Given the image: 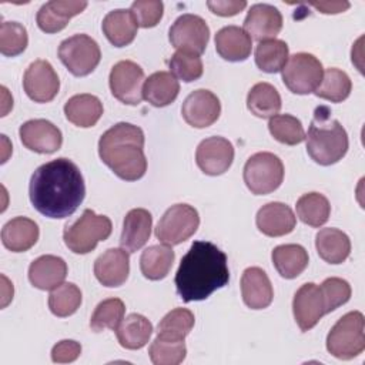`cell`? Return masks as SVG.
<instances>
[{
  "mask_svg": "<svg viewBox=\"0 0 365 365\" xmlns=\"http://www.w3.org/2000/svg\"><path fill=\"white\" fill-rule=\"evenodd\" d=\"M29 195L33 207L44 217L67 218L86 197L83 174L68 158L51 160L33 173Z\"/></svg>",
  "mask_w": 365,
  "mask_h": 365,
  "instance_id": "6da1fadb",
  "label": "cell"
},
{
  "mask_svg": "<svg viewBox=\"0 0 365 365\" xmlns=\"http://www.w3.org/2000/svg\"><path fill=\"white\" fill-rule=\"evenodd\" d=\"M230 281L227 255L210 241H194L175 272V289L184 302L207 299Z\"/></svg>",
  "mask_w": 365,
  "mask_h": 365,
  "instance_id": "7a4b0ae2",
  "label": "cell"
},
{
  "mask_svg": "<svg viewBox=\"0 0 365 365\" xmlns=\"http://www.w3.org/2000/svg\"><path fill=\"white\" fill-rule=\"evenodd\" d=\"M101 161L121 180L137 181L147 171L144 133L130 123H118L98 140Z\"/></svg>",
  "mask_w": 365,
  "mask_h": 365,
  "instance_id": "3957f363",
  "label": "cell"
},
{
  "mask_svg": "<svg viewBox=\"0 0 365 365\" xmlns=\"http://www.w3.org/2000/svg\"><path fill=\"white\" fill-rule=\"evenodd\" d=\"M329 114L328 107H317L308 134H305L307 151L319 165L338 163L346 154L349 145L345 128Z\"/></svg>",
  "mask_w": 365,
  "mask_h": 365,
  "instance_id": "277c9868",
  "label": "cell"
},
{
  "mask_svg": "<svg viewBox=\"0 0 365 365\" xmlns=\"http://www.w3.org/2000/svg\"><path fill=\"white\" fill-rule=\"evenodd\" d=\"M111 231L113 224L108 217L98 215L87 208L78 220L66 225L63 240L71 252L88 254L100 241L107 240L111 235Z\"/></svg>",
  "mask_w": 365,
  "mask_h": 365,
  "instance_id": "5b68a950",
  "label": "cell"
},
{
  "mask_svg": "<svg viewBox=\"0 0 365 365\" xmlns=\"http://www.w3.org/2000/svg\"><path fill=\"white\" fill-rule=\"evenodd\" d=\"M328 352L338 359H352L365 349V319L362 312L342 315L327 336Z\"/></svg>",
  "mask_w": 365,
  "mask_h": 365,
  "instance_id": "8992f818",
  "label": "cell"
},
{
  "mask_svg": "<svg viewBox=\"0 0 365 365\" xmlns=\"http://www.w3.org/2000/svg\"><path fill=\"white\" fill-rule=\"evenodd\" d=\"M244 182L255 195H265L275 191L284 180V164L272 153H255L244 165Z\"/></svg>",
  "mask_w": 365,
  "mask_h": 365,
  "instance_id": "52a82bcc",
  "label": "cell"
},
{
  "mask_svg": "<svg viewBox=\"0 0 365 365\" xmlns=\"http://www.w3.org/2000/svg\"><path fill=\"white\" fill-rule=\"evenodd\" d=\"M58 58L76 77L88 76L101 60V51L94 38L87 34H74L58 46Z\"/></svg>",
  "mask_w": 365,
  "mask_h": 365,
  "instance_id": "ba28073f",
  "label": "cell"
},
{
  "mask_svg": "<svg viewBox=\"0 0 365 365\" xmlns=\"http://www.w3.org/2000/svg\"><path fill=\"white\" fill-rule=\"evenodd\" d=\"M282 81L294 94H311L322 81L324 68L321 61L311 53H295L284 66Z\"/></svg>",
  "mask_w": 365,
  "mask_h": 365,
  "instance_id": "9c48e42d",
  "label": "cell"
},
{
  "mask_svg": "<svg viewBox=\"0 0 365 365\" xmlns=\"http://www.w3.org/2000/svg\"><path fill=\"white\" fill-rule=\"evenodd\" d=\"M200 225L198 211L188 204H174L160 218L155 237L165 245H178L192 237Z\"/></svg>",
  "mask_w": 365,
  "mask_h": 365,
  "instance_id": "30bf717a",
  "label": "cell"
},
{
  "mask_svg": "<svg viewBox=\"0 0 365 365\" xmlns=\"http://www.w3.org/2000/svg\"><path fill=\"white\" fill-rule=\"evenodd\" d=\"M108 84L111 94L118 101L128 106H138L143 100L144 70L131 60H121L113 66Z\"/></svg>",
  "mask_w": 365,
  "mask_h": 365,
  "instance_id": "8fae6325",
  "label": "cell"
},
{
  "mask_svg": "<svg viewBox=\"0 0 365 365\" xmlns=\"http://www.w3.org/2000/svg\"><path fill=\"white\" fill-rule=\"evenodd\" d=\"M168 38L171 46L177 50H188L201 54L205 51L210 40V27L202 17L185 13L173 23Z\"/></svg>",
  "mask_w": 365,
  "mask_h": 365,
  "instance_id": "7c38bea8",
  "label": "cell"
},
{
  "mask_svg": "<svg viewBox=\"0 0 365 365\" xmlns=\"http://www.w3.org/2000/svg\"><path fill=\"white\" fill-rule=\"evenodd\" d=\"M23 88L30 100L48 103L57 96L60 80L47 60H36L24 71Z\"/></svg>",
  "mask_w": 365,
  "mask_h": 365,
  "instance_id": "4fadbf2b",
  "label": "cell"
},
{
  "mask_svg": "<svg viewBox=\"0 0 365 365\" xmlns=\"http://www.w3.org/2000/svg\"><path fill=\"white\" fill-rule=\"evenodd\" d=\"M181 114L188 125L194 128H207L218 120L221 114V103L212 91L198 88L185 97L181 106Z\"/></svg>",
  "mask_w": 365,
  "mask_h": 365,
  "instance_id": "5bb4252c",
  "label": "cell"
},
{
  "mask_svg": "<svg viewBox=\"0 0 365 365\" xmlns=\"http://www.w3.org/2000/svg\"><path fill=\"white\" fill-rule=\"evenodd\" d=\"M234 161V145L224 137H208L202 140L195 151V163L207 175H221Z\"/></svg>",
  "mask_w": 365,
  "mask_h": 365,
  "instance_id": "9a60e30c",
  "label": "cell"
},
{
  "mask_svg": "<svg viewBox=\"0 0 365 365\" xmlns=\"http://www.w3.org/2000/svg\"><path fill=\"white\" fill-rule=\"evenodd\" d=\"M20 140L26 148L38 154H53L61 148L63 134L48 120H29L20 125Z\"/></svg>",
  "mask_w": 365,
  "mask_h": 365,
  "instance_id": "2e32d148",
  "label": "cell"
},
{
  "mask_svg": "<svg viewBox=\"0 0 365 365\" xmlns=\"http://www.w3.org/2000/svg\"><path fill=\"white\" fill-rule=\"evenodd\" d=\"M292 312L301 331H309L327 314L325 301L319 285L307 282L301 285L292 299Z\"/></svg>",
  "mask_w": 365,
  "mask_h": 365,
  "instance_id": "e0dca14e",
  "label": "cell"
},
{
  "mask_svg": "<svg viewBox=\"0 0 365 365\" xmlns=\"http://www.w3.org/2000/svg\"><path fill=\"white\" fill-rule=\"evenodd\" d=\"M282 29L281 11L267 3H257L251 6L244 20V30L251 40L265 41L272 40Z\"/></svg>",
  "mask_w": 365,
  "mask_h": 365,
  "instance_id": "ac0fdd59",
  "label": "cell"
},
{
  "mask_svg": "<svg viewBox=\"0 0 365 365\" xmlns=\"http://www.w3.org/2000/svg\"><path fill=\"white\" fill-rule=\"evenodd\" d=\"M130 274V255L124 248H110L94 262V275L108 288L123 285Z\"/></svg>",
  "mask_w": 365,
  "mask_h": 365,
  "instance_id": "d6986e66",
  "label": "cell"
},
{
  "mask_svg": "<svg viewBox=\"0 0 365 365\" xmlns=\"http://www.w3.org/2000/svg\"><path fill=\"white\" fill-rule=\"evenodd\" d=\"M86 7L87 1L51 0L38 9L36 21L41 31L53 34L66 29L70 19L84 11Z\"/></svg>",
  "mask_w": 365,
  "mask_h": 365,
  "instance_id": "ffe728a7",
  "label": "cell"
},
{
  "mask_svg": "<svg viewBox=\"0 0 365 365\" xmlns=\"http://www.w3.org/2000/svg\"><path fill=\"white\" fill-rule=\"evenodd\" d=\"M255 222L264 235L282 237L295 228L297 217L287 204L272 201L258 210Z\"/></svg>",
  "mask_w": 365,
  "mask_h": 365,
  "instance_id": "44dd1931",
  "label": "cell"
},
{
  "mask_svg": "<svg viewBox=\"0 0 365 365\" xmlns=\"http://www.w3.org/2000/svg\"><path fill=\"white\" fill-rule=\"evenodd\" d=\"M241 295L244 304L251 309H264L271 305L274 289L264 269L250 267L242 272Z\"/></svg>",
  "mask_w": 365,
  "mask_h": 365,
  "instance_id": "7402d4cb",
  "label": "cell"
},
{
  "mask_svg": "<svg viewBox=\"0 0 365 365\" xmlns=\"http://www.w3.org/2000/svg\"><path fill=\"white\" fill-rule=\"evenodd\" d=\"M153 217L145 208H133L127 212L123 222L120 245L128 252L143 248L150 240Z\"/></svg>",
  "mask_w": 365,
  "mask_h": 365,
  "instance_id": "603a6c76",
  "label": "cell"
},
{
  "mask_svg": "<svg viewBox=\"0 0 365 365\" xmlns=\"http://www.w3.org/2000/svg\"><path fill=\"white\" fill-rule=\"evenodd\" d=\"M67 277V264L57 255H41L29 267V281L33 287L51 291L63 284Z\"/></svg>",
  "mask_w": 365,
  "mask_h": 365,
  "instance_id": "cb8c5ba5",
  "label": "cell"
},
{
  "mask_svg": "<svg viewBox=\"0 0 365 365\" xmlns=\"http://www.w3.org/2000/svg\"><path fill=\"white\" fill-rule=\"evenodd\" d=\"M215 50L227 61H244L252 50V40L238 26H225L215 34Z\"/></svg>",
  "mask_w": 365,
  "mask_h": 365,
  "instance_id": "d4e9b609",
  "label": "cell"
},
{
  "mask_svg": "<svg viewBox=\"0 0 365 365\" xmlns=\"http://www.w3.org/2000/svg\"><path fill=\"white\" fill-rule=\"evenodd\" d=\"M38 225L26 217H16L1 228V242L11 252H24L38 240Z\"/></svg>",
  "mask_w": 365,
  "mask_h": 365,
  "instance_id": "484cf974",
  "label": "cell"
},
{
  "mask_svg": "<svg viewBox=\"0 0 365 365\" xmlns=\"http://www.w3.org/2000/svg\"><path fill=\"white\" fill-rule=\"evenodd\" d=\"M137 23L130 10L117 9L106 14L101 29L107 40L115 47L131 44L137 36Z\"/></svg>",
  "mask_w": 365,
  "mask_h": 365,
  "instance_id": "4316f807",
  "label": "cell"
},
{
  "mask_svg": "<svg viewBox=\"0 0 365 365\" xmlns=\"http://www.w3.org/2000/svg\"><path fill=\"white\" fill-rule=\"evenodd\" d=\"M66 118L81 128H88L97 124L103 115V103L93 94H76L64 104Z\"/></svg>",
  "mask_w": 365,
  "mask_h": 365,
  "instance_id": "83f0119b",
  "label": "cell"
},
{
  "mask_svg": "<svg viewBox=\"0 0 365 365\" xmlns=\"http://www.w3.org/2000/svg\"><path fill=\"white\" fill-rule=\"evenodd\" d=\"M180 93L178 80L168 71H155L144 80L143 98L154 107L171 104Z\"/></svg>",
  "mask_w": 365,
  "mask_h": 365,
  "instance_id": "f1b7e54d",
  "label": "cell"
},
{
  "mask_svg": "<svg viewBox=\"0 0 365 365\" xmlns=\"http://www.w3.org/2000/svg\"><path fill=\"white\" fill-rule=\"evenodd\" d=\"M318 255L328 264H342L351 252L349 237L338 228H322L315 237Z\"/></svg>",
  "mask_w": 365,
  "mask_h": 365,
  "instance_id": "f546056e",
  "label": "cell"
},
{
  "mask_svg": "<svg viewBox=\"0 0 365 365\" xmlns=\"http://www.w3.org/2000/svg\"><path fill=\"white\" fill-rule=\"evenodd\" d=\"M272 264L282 278L294 279L308 267V252L299 244H284L272 250Z\"/></svg>",
  "mask_w": 365,
  "mask_h": 365,
  "instance_id": "4dcf8cb0",
  "label": "cell"
},
{
  "mask_svg": "<svg viewBox=\"0 0 365 365\" xmlns=\"http://www.w3.org/2000/svg\"><path fill=\"white\" fill-rule=\"evenodd\" d=\"M118 344L125 349H140L153 334V324L141 314H130L115 329Z\"/></svg>",
  "mask_w": 365,
  "mask_h": 365,
  "instance_id": "1f68e13d",
  "label": "cell"
},
{
  "mask_svg": "<svg viewBox=\"0 0 365 365\" xmlns=\"http://www.w3.org/2000/svg\"><path fill=\"white\" fill-rule=\"evenodd\" d=\"M175 254L170 245H150L140 257L141 274L151 281L163 279L168 275Z\"/></svg>",
  "mask_w": 365,
  "mask_h": 365,
  "instance_id": "d6a6232c",
  "label": "cell"
},
{
  "mask_svg": "<svg viewBox=\"0 0 365 365\" xmlns=\"http://www.w3.org/2000/svg\"><path fill=\"white\" fill-rule=\"evenodd\" d=\"M248 110L259 118H271L281 110V96L269 83H257L247 96Z\"/></svg>",
  "mask_w": 365,
  "mask_h": 365,
  "instance_id": "836d02e7",
  "label": "cell"
},
{
  "mask_svg": "<svg viewBox=\"0 0 365 365\" xmlns=\"http://www.w3.org/2000/svg\"><path fill=\"white\" fill-rule=\"evenodd\" d=\"M295 208L298 218L314 228L324 225L331 214V204L328 198L319 192H307L301 195Z\"/></svg>",
  "mask_w": 365,
  "mask_h": 365,
  "instance_id": "e575fe53",
  "label": "cell"
},
{
  "mask_svg": "<svg viewBox=\"0 0 365 365\" xmlns=\"http://www.w3.org/2000/svg\"><path fill=\"white\" fill-rule=\"evenodd\" d=\"M289 57L288 44L284 40L272 38L259 41L255 47V64L265 73H278Z\"/></svg>",
  "mask_w": 365,
  "mask_h": 365,
  "instance_id": "d590c367",
  "label": "cell"
},
{
  "mask_svg": "<svg viewBox=\"0 0 365 365\" xmlns=\"http://www.w3.org/2000/svg\"><path fill=\"white\" fill-rule=\"evenodd\" d=\"M195 318L187 308H175L170 311L157 327V336L165 341H184L191 332Z\"/></svg>",
  "mask_w": 365,
  "mask_h": 365,
  "instance_id": "8d00e7d4",
  "label": "cell"
},
{
  "mask_svg": "<svg viewBox=\"0 0 365 365\" xmlns=\"http://www.w3.org/2000/svg\"><path fill=\"white\" fill-rule=\"evenodd\" d=\"M352 90V81L349 76L335 67L327 68L322 76V81L314 91L317 97L328 100L331 103H341L346 100Z\"/></svg>",
  "mask_w": 365,
  "mask_h": 365,
  "instance_id": "74e56055",
  "label": "cell"
},
{
  "mask_svg": "<svg viewBox=\"0 0 365 365\" xmlns=\"http://www.w3.org/2000/svg\"><path fill=\"white\" fill-rule=\"evenodd\" d=\"M124 314L125 305L120 298H107L96 307L90 319V328L94 332L104 329L115 331L124 319Z\"/></svg>",
  "mask_w": 365,
  "mask_h": 365,
  "instance_id": "f35d334b",
  "label": "cell"
},
{
  "mask_svg": "<svg viewBox=\"0 0 365 365\" xmlns=\"http://www.w3.org/2000/svg\"><path fill=\"white\" fill-rule=\"evenodd\" d=\"M81 305V291L73 282H63L48 295L50 311L60 318L73 315Z\"/></svg>",
  "mask_w": 365,
  "mask_h": 365,
  "instance_id": "ab89813d",
  "label": "cell"
},
{
  "mask_svg": "<svg viewBox=\"0 0 365 365\" xmlns=\"http://www.w3.org/2000/svg\"><path fill=\"white\" fill-rule=\"evenodd\" d=\"M268 130L277 141L287 145H297L305 140L302 123L291 114H277L271 117Z\"/></svg>",
  "mask_w": 365,
  "mask_h": 365,
  "instance_id": "60d3db41",
  "label": "cell"
},
{
  "mask_svg": "<svg viewBox=\"0 0 365 365\" xmlns=\"http://www.w3.org/2000/svg\"><path fill=\"white\" fill-rule=\"evenodd\" d=\"M170 70L175 78L191 83L202 76L204 66L200 54L188 50H177L170 60Z\"/></svg>",
  "mask_w": 365,
  "mask_h": 365,
  "instance_id": "b9f144b4",
  "label": "cell"
},
{
  "mask_svg": "<svg viewBox=\"0 0 365 365\" xmlns=\"http://www.w3.org/2000/svg\"><path fill=\"white\" fill-rule=\"evenodd\" d=\"M29 44L27 30L17 21H3L0 24V51L6 57L21 54Z\"/></svg>",
  "mask_w": 365,
  "mask_h": 365,
  "instance_id": "7bdbcfd3",
  "label": "cell"
},
{
  "mask_svg": "<svg viewBox=\"0 0 365 365\" xmlns=\"http://www.w3.org/2000/svg\"><path fill=\"white\" fill-rule=\"evenodd\" d=\"M148 355L154 365H178L185 359L187 346L184 341H165L157 336L148 348Z\"/></svg>",
  "mask_w": 365,
  "mask_h": 365,
  "instance_id": "ee69618b",
  "label": "cell"
},
{
  "mask_svg": "<svg viewBox=\"0 0 365 365\" xmlns=\"http://www.w3.org/2000/svg\"><path fill=\"white\" fill-rule=\"evenodd\" d=\"M322 297L325 301V312L329 314L339 308L341 305L346 304L351 298V285L348 281L338 278V277H331L327 278L321 285Z\"/></svg>",
  "mask_w": 365,
  "mask_h": 365,
  "instance_id": "f6af8a7d",
  "label": "cell"
},
{
  "mask_svg": "<svg viewBox=\"0 0 365 365\" xmlns=\"http://www.w3.org/2000/svg\"><path fill=\"white\" fill-rule=\"evenodd\" d=\"M130 11L137 26L150 29L160 23L164 13V4L160 0H135L131 4Z\"/></svg>",
  "mask_w": 365,
  "mask_h": 365,
  "instance_id": "bcb514c9",
  "label": "cell"
},
{
  "mask_svg": "<svg viewBox=\"0 0 365 365\" xmlns=\"http://www.w3.org/2000/svg\"><path fill=\"white\" fill-rule=\"evenodd\" d=\"M81 354V345L73 339H63L51 349V361L56 364H67L76 361Z\"/></svg>",
  "mask_w": 365,
  "mask_h": 365,
  "instance_id": "7dc6e473",
  "label": "cell"
},
{
  "mask_svg": "<svg viewBox=\"0 0 365 365\" xmlns=\"http://www.w3.org/2000/svg\"><path fill=\"white\" fill-rule=\"evenodd\" d=\"M208 9L221 17H231L241 13L247 7V1L244 0H210L207 1Z\"/></svg>",
  "mask_w": 365,
  "mask_h": 365,
  "instance_id": "c3c4849f",
  "label": "cell"
},
{
  "mask_svg": "<svg viewBox=\"0 0 365 365\" xmlns=\"http://www.w3.org/2000/svg\"><path fill=\"white\" fill-rule=\"evenodd\" d=\"M312 7H315L317 10H319L324 14H336V13H342L345 10L349 9V3L348 1H314L309 3Z\"/></svg>",
  "mask_w": 365,
  "mask_h": 365,
  "instance_id": "681fc988",
  "label": "cell"
}]
</instances>
